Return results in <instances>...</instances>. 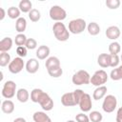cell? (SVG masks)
<instances>
[{"mask_svg": "<svg viewBox=\"0 0 122 122\" xmlns=\"http://www.w3.org/2000/svg\"><path fill=\"white\" fill-rule=\"evenodd\" d=\"M16 53L18 54L19 57L23 58V57L27 56V54H28V49H27L25 46L17 47V48H16Z\"/></svg>", "mask_w": 122, "mask_h": 122, "instance_id": "cell-36", "label": "cell"}, {"mask_svg": "<svg viewBox=\"0 0 122 122\" xmlns=\"http://www.w3.org/2000/svg\"><path fill=\"white\" fill-rule=\"evenodd\" d=\"M28 38L26 37V35L24 33H18L16 36H15V39H14V43L17 47H20V46H25L26 45V42H27Z\"/></svg>", "mask_w": 122, "mask_h": 122, "instance_id": "cell-29", "label": "cell"}, {"mask_svg": "<svg viewBox=\"0 0 122 122\" xmlns=\"http://www.w3.org/2000/svg\"><path fill=\"white\" fill-rule=\"evenodd\" d=\"M121 51V47H120V44L116 41H113L112 42L110 45H109V51H110V54L112 55H115V54H118Z\"/></svg>", "mask_w": 122, "mask_h": 122, "instance_id": "cell-27", "label": "cell"}, {"mask_svg": "<svg viewBox=\"0 0 122 122\" xmlns=\"http://www.w3.org/2000/svg\"><path fill=\"white\" fill-rule=\"evenodd\" d=\"M120 59H121V61H122V53H121V56H120Z\"/></svg>", "mask_w": 122, "mask_h": 122, "instance_id": "cell-45", "label": "cell"}, {"mask_svg": "<svg viewBox=\"0 0 122 122\" xmlns=\"http://www.w3.org/2000/svg\"><path fill=\"white\" fill-rule=\"evenodd\" d=\"M106 6L111 10H116L120 6L119 0H106Z\"/></svg>", "mask_w": 122, "mask_h": 122, "instance_id": "cell-34", "label": "cell"}, {"mask_svg": "<svg viewBox=\"0 0 122 122\" xmlns=\"http://www.w3.org/2000/svg\"><path fill=\"white\" fill-rule=\"evenodd\" d=\"M89 118L92 122H101L103 119L102 114L97 111H92L89 114Z\"/></svg>", "mask_w": 122, "mask_h": 122, "instance_id": "cell-31", "label": "cell"}, {"mask_svg": "<svg viewBox=\"0 0 122 122\" xmlns=\"http://www.w3.org/2000/svg\"><path fill=\"white\" fill-rule=\"evenodd\" d=\"M110 77L114 80V81H118V80H121L122 77H121V72H120V70L118 67L114 68L113 70H112L111 71V74H110Z\"/></svg>", "mask_w": 122, "mask_h": 122, "instance_id": "cell-33", "label": "cell"}, {"mask_svg": "<svg viewBox=\"0 0 122 122\" xmlns=\"http://www.w3.org/2000/svg\"><path fill=\"white\" fill-rule=\"evenodd\" d=\"M118 68H119V70H120V72H121V77H122V65H121V66H118Z\"/></svg>", "mask_w": 122, "mask_h": 122, "instance_id": "cell-43", "label": "cell"}, {"mask_svg": "<svg viewBox=\"0 0 122 122\" xmlns=\"http://www.w3.org/2000/svg\"><path fill=\"white\" fill-rule=\"evenodd\" d=\"M12 39L10 37H5L0 41V51L1 52H8L12 47Z\"/></svg>", "mask_w": 122, "mask_h": 122, "instance_id": "cell-16", "label": "cell"}, {"mask_svg": "<svg viewBox=\"0 0 122 122\" xmlns=\"http://www.w3.org/2000/svg\"><path fill=\"white\" fill-rule=\"evenodd\" d=\"M25 47H26L28 50H34V49L37 47V42H36V40L33 39V38H28Z\"/></svg>", "mask_w": 122, "mask_h": 122, "instance_id": "cell-35", "label": "cell"}, {"mask_svg": "<svg viewBox=\"0 0 122 122\" xmlns=\"http://www.w3.org/2000/svg\"><path fill=\"white\" fill-rule=\"evenodd\" d=\"M50 54V48L46 45L39 46L38 49L36 50V57L40 60L46 59Z\"/></svg>", "mask_w": 122, "mask_h": 122, "instance_id": "cell-15", "label": "cell"}, {"mask_svg": "<svg viewBox=\"0 0 122 122\" xmlns=\"http://www.w3.org/2000/svg\"><path fill=\"white\" fill-rule=\"evenodd\" d=\"M108 78L109 76L104 70H98L91 77V84L96 87H100V86H103V84L107 82Z\"/></svg>", "mask_w": 122, "mask_h": 122, "instance_id": "cell-5", "label": "cell"}, {"mask_svg": "<svg viewBox=\"0 0 122 122\" xmlns=\"http://www.w3.org/2000/svg\"><path fill=\"white\" fill-rule=\"evenodd\" d=\"M87 30H88V32L92 36H95L100 32V27L96 22H91L87 26Z\"/></svg>", "mask_w": 122, "mask_h": 122, "instance_id": "cell-24", "label": "cell"}, {"mask_svg": "<svg viewBox=\"0 0 122 122\" xmlns=\"http://www.w3.org/2000/svg\"><path fill=\"white\" fill-rule=\"evenodd\" d=\"M16 92V84L12 80H8L4 83L2 88V95L7 99H10L15 95Z\"/></svg>", "mask_w": 122, "mask_h": 122, "instance_id": "cell-7", "label": "cell"}, {"mask_svg": "<svg viewBox=\"0 0 122 122\" xmlns=\"http://www.w3.org/2000/svg\"><path fill=\"white\" fill-rule=\"evenodd\" d=\"M87 28V23L82 18H76L69 23V31L73 34H79L85 30Z\"/></svg>", "mask_w": 122, "mask_h": 122, "instance_id": "cell-3", "label": "cell"}, {"mask_svg": "<svg viewBox=\"0 0 122 122\" xmlns=\"http://www.w3.org/2000/svg\"><path fill=\"white\" fill-rule=\"evenodd\" d=\"M120 33H121V32H120V30H119V28L116 27V26H111V27L107 28L106 32H105L107 38H109V39H111V40H115V39H117V38L120 36Z\"/></svg>", "mask_w": 122, "mask_h": 122, "instance_id": "cell-12", "label": "cell"}, {"mask_svg": "<svg viewBox=\"0 0 122 122\" xmlns=\"http://www.w3.org/2000/svg\"><path fill=\"white\" fill-rule=\"evenodd\" d=\"M27 28V20L24 17H19L15 22V30L19 33H23Z\"/></svg>", "mask_w": 122, "mask_h": 122, "instance_id": "cell-22", "label": "cell"}, {"mask_svg": "<svg viewBox=\"0 0 122 122\" xmlns=\"http://www.w3.org/2000/svg\"><path fill=\"white\" fill-rule=\"evenodd\" d=\"M16 97H17V99H18L19 102H21V103H26V102L29 100V98H30V93H29V92H28L26 89L21 88V89H19V90L17 91V92H16Z\"/></svg>", "mask_w": 122, "mask_h": 122, "instance_id": "cell-21", "label": "cell"}, {"mask_svg": "<svg viewBox=\"0 0 122 122\" xmlns=\"http://www.w3.org/2000/svg\"><path fill=\"white\" fill-rule=\"evenodd\" d=\"M18 8L22 12H28L29 13L32 10V4L30 0H22L19 2Z\"/></svg>", "mask_w": 122, "mask_h": 122, "instance_id": "cell-23", "label": "cell"}, {"mask_svg": "<svg viewBox=\"0 0 122 122\" xmlns=\"http://www.w3.org/2000/svg\"><path fill=\"white\" fill-rule=\"evenodd\" d=\"M107 93V87L106 86H100V87H97L93 93H92V97L94 100H99V99H102Z\"/></svg>", "mask_w": 122, "mask_h": 122, "instance_id": "cell-20", "label": "cell"}, {"mask_svg": "<svg viewBox=\"0 0 122 122\" xmlns=\"http://www.w3.org/2000/svg\"><path fill=\"white\" fill-rule=\"evenodd\" d=\"M34 122H51V119L44 112H35L32 115Z\"/></svg>", "mask_w": 122, "mask_h": 122, "instance_id": "cell-17", "label": "cell"}, {"mask_svg": "<svg viewBox=\"0 0 122 122\" xmlns=\"http://www.w3.org/2000/svg\"><path fill=\"white\" fill-rule=\"evenodd\" d=\"M119 61H120V58L118 56V54H115V55H112L111 54V64H110V67L112 68H116L119 64Z\"/></svg>", "mask_w": 122, "mask_h": 122, "instance_id": "cell-38", "label": "cell"}, {"mask_svg": "<svg viewBox=\"0 0 122 122\" xmlns=\"http://www.w3.org/2000/svg\"><path fill=\"white\" fill-rule=\"evenodd\" d=\"M49 14H50L51 19L54 20L55 22H61L65 20L67 17V11L63 8L57 5H54L50 9Z\"/></svg>", "mask_w": 122, "mask_h": 122, "instance_id": "cell-4", "label": "cell"}, {"mask_svg": "<svg viewBox=\"0 0 122 122\" xmlns=\"http://www.w3.org/2000/svg\"><path fill=\"white\" fill-rule=\"evenodd\" d=\"M38 104L41 106V108L46 111V112H49V111H51L52 108H53V100L51 99V97L47 93V92H43Z\"/></svg>", "mask_w": 122, "mask_h": 122, "instance_id": "cell-9", "label": "cell"}, {"mask_svg": "<svg viewBox=\"0 0 122 122\" xmlns=\"http://www.w3.org/2000/svg\"><path fill=\"white\" fill-rule=\"evenodd\" d=\"M97 63L101 68H108L111 64V54L110 53H101L97 57Z\"/></svg>", "mask_w": 122, "mask_h": 122, "instance_id": "cell-14", "label": "cell"}, {"mask_svg": "<svg viewBox=\"0 0 122 122\" xmlns=\"http://www.w3.org/2000/svg\"><path fill=\"white\" fill-rule=\"evenodd\" d=\"M0 20H3L4 18H5V16H6V11H5V10L3 9V8H0Z\"/></svg>", "mask_w": 122, "mask_h": 122, "instance_id": "cell-41", "label": "cell"}, {"mask_svg": "<svg viewBox=\"0 0 122 122\" xmlns=\"http://www.w3.org/2000/svg\"><path fill=\"white\" fill-rule=\"evenodd\" d=\"M1 110L4 113H7V114H10L11 112H13L14 111V104L11 100H5L2 102V105H1Z\"/></svg>", "mask_w": 122, "mask_h": 122, "instance_id": "cell-19", "label": "cell"}, {"mask_svg": "<svg viewBox=\"0 0 122 122\" xmlns=\"http://www.w3.org/2000/svg\"><path fill=\"white\" fill-rule=\"evenodd\" d=\"M67 122H75V121H74V120H68Z\"/></svg>", "mask_w": 122, "mask_h": 122, "instance_id": "cell-44", "label": "cell"}, {"mask_svg": "<svg viewBox=\"0 0 122 122\" xmlns=\"http://www.w3.org/2000/svg\"><path fill=\"white\" fill-rule=\"evenodd\" d=\"M43 92H44L41 89H37V88L33 89L31 91V92H30V100L32 102H34V103H38L40 98H41V96H42V94H43Z\"/></svg>", "mask_w": 122, "mask_h": 122, "instance_id": "cell-26", "label": "cell"}, {"mask_svg": "<svg viewBox=\"0 0 122 122\" xmlns=\"http://www.w3.org/2000/svg\"><path fill=\"white\" fill-rule=\"evenodd\" d=\"M48 73L50 74V76H51L53 78H58L63 74V70L61 67H57V68L48 70Z\"/></svg>", "mask_w": 122, "mask_h": 122, "instance_id": "cell-32", "label": "cell"}, {"mask_svg": "<svg viewBox=\"0 0 122 122\" xmlns=\"http://www.w3.org/2000/svg\"><path fill=\"white\" fill-rule=\"evenodd\" d=\"M52 31L58 41L65 42L70 38V31L62 22H55L52 26Z\"/></svg>", "mask_w": 122, "mask_h": 122, "instance_id": "cell-1", "label": "cell"}, {"mask_svg": "<svg viewBox=\"0 0 122 122\" xmlns=\"http://www.w3.org/2000/svg\"><path fill=\"white\" fill-rule=\"evenodd\" d=\"M45 66H46L47 71H48V70H51V69H53V68L61 67V66H60V60H59L56 56H51V57H49V58L46 60Z\"/></svg>", "mask_w": 122, "mask_h": 122, "instance_id": "cell-18", "label": "cell"}, {"mask_svg": "<svg viewBox=\"0 0 122 122\" xmlns=\"http://www.w3.org/2000/svg\"><path fill=\"white\" fill-rule=\"evenodd\" d=\"M20 12H21V10H19V8H16V7H13V6L10 7L8 9V11H7L8 16L10 19H16V20L20 17Z\"/></svg>", "mask_w": 122, "mask_h": 122, "instance_id": "cell-25", "label": "cell"}, {"mask_svg": "<svg viewBox=\"0 0 122 122\" xmlns=\"http://www.w3.org/2000/svg\"><path fill=\"white\" fill-rule=\"evenodd\" d=\"M39 69V62L36 58H30L26 63V71L29 73H35Z\"/></svg>", "mask_w": 122, "mask_h": 122, "instance_id": "cell-13", "label": "cell"}, {"mask_svg": "<svg viewBox=\"0 0 122 122\" xmlns=\"http://www.w3.org/2000/svg\"><path fill=\"white\" fill-rule=\"evenodd\" d=\"M61 103L66 107H72L76 106L77 103L75 101L73 92H66L61 96Z\"/></svg>", "mask_w": 122, "mask_h": 122, "instance_id": "cell-11", "label": "cell"}, {"mask_svg": "<svg viewBox=\"0 0 122 122\" xmlns=\"http://www.w3.org/2000/svg\"><path fill=\"white\" fill-rule=\"evenodd\" d=\"M79 108L82 112H88L92 110V98H91V95L89 93H84L82 98L80 99V102H79Z\"/></svg>", "mask_w": 122, "mask_h": 122, "instance_id": "cell-10", "label": "cell"}, {"mask_svg": "<svg viewBox=\"0 0 122 122\" xmlns=\"http://www.w3.org/2000/svg\"><path fill=\"white\" fill-rule=\"evenodd\" d=\"M71 81L76 86L87 85V84L91 83V75L87 71L79 70L75 73H73V75L71 77Z\"/></svg>", "mask_w": 122, "mask_h": 122, "instance_id": "cell-2", "label": "cell"}, {"mask_svg": "<svg viewBox=\"0 0 122 122\" xmlns=\"http://www.w3.org/2000/svg\"><path fill=\"white\" fill-rule=\"evenodd\" d=\"M26 65H25V63H24V61H23V58H21V57H15V58H13L11 61H10V63L9 64V66H8V69H9V71L11 72V73H13V74H16V73H19L23 69H24V67H25Z\"/></svg>", "mask_w": 122, "mask_h": 122, "instance_id": "cell-8", "label": "cell"}, {"mask_svg": "<svg viewBox=\"0 0 122 122\" xmlns=\"http://www.w3.org/2000/svg\"><path fill=\"white\" fill-rule=\"evenodd\" d=\"M12 122H27V121H26V119L23 118V117H17V118H15Z\"/></svg>", "mask_w": 122, "mask_h": 122, "instance_id": "cell-42", "label": "cell"}, {"mask_svg": "<svg viewBox=\"0 0 122 122\" xmlns=\"http://www.w3.org/2000/svg\"><path fill=\"white\" fill-rule=\"evenodd\" d=\"M75 120L76 122H90V118L87 114L83 113V112H80L78 114L75 115Z\"/></svg>", "mask_w": 122, "mask_h": 122, "instance_id": "cell-37", "label": "cell"}, {"mask_svg": "<svg viewBox=\"0 0 122 122\" xmlns=\"http://www.w3.org/2000/svg\"><path fill=\"white\" fill-rule=\"evenodd\" d=\"M10 63V55L8 52H1L0 53V66L6 67L9 66Z\"/></svg>", "mask_w": 122, "mask_h": 122, "instance_id": "cell-28", "label": "cell"}, {"mask_svg": "<svg viewBox=\"0 0 122 122\" xmlns=\"http://www.w3.org/2000/svg\"><path fill=\"white\" fill-rule=\"evenodd\" d=\"M117 106V99L114 95L112 94H108L105 96L103 103H102V109L105 112L111 113L112 112Z\"/></svg>", "mask_w": 122, "mask_h": 122, "instance_id": "cell-6", "label": "cell"}, {"mask_svg": "<svg viewBox=\"0 0 122 122\" xmlns=\"http://www.w3.org/2000/svg\"><path fill=\"white\" fill-rule=\"evenodd\" d=\"M116 122H122V107L117 110L116 112Z\"/></svg>", "mask_w": 122, "mask_h": 122, "instance_id": "cell-40", "label": "cell"}, {"mask_svg": "<svg viewBox=\"0 0 122 122\" xmlns=\"http://www.w3.org/2000/svg\"><path fill=\"white\" fill-rule=\"evenodd\" d=\"M72 92H73V95H74L75 101H76V103H77V105H78V104H79V102H80V99L82 98V96H83V94H84L85 92H84L82 90H80V89H77V90L73 91Z\"/></svg>", "mask_w": 122, "mask_h": 122, "instance_id": "cell-39", "label": "cell"}, {"mask_svg": "<svg viewBox=\"0 0 122 122\" xmlns=\"http://www.w3.org/2000/svg\"><path fill=\"white\" fill-rule=\"evenodd\" d=\"M40 17H41V13L36 9H32L29 12V18L31 22H38L40 20Z\"/></svg>", "mask_w": 122, "mask_h": 122, "instance_id": "cell-30", "label": "cell"}]
</instances>
